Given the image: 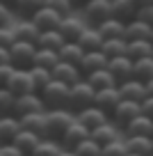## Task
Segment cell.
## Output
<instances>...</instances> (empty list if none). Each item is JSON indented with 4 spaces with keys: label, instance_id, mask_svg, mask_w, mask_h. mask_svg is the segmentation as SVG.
Segmentation results:
<instances>
[{
    "label": "cell",
    "instance_id": "obj_57",
    "mask_svg": "<svg viewBox=\"0 0 153 156\" xmlns=\"http://www.w3.org/2000/svg\"><path fill=\"white\" fill-rule=\"evenodd\" d=\"M151 41H153V34H151Z\"/></svg>",
    "mask_w": 153,
    "mask_h": 156
},
{
    "label": "cell",
    "instance_id": "obj_49",
    "mask_svg": "<svg viewBox=\"0 0 153 156\" xmlns=\"http://www.w3.org/2000/svg\"><path fill=\"white\" fill-rule=\"evenodd\" d=\"M2 64H12V58H9V48H2L0 46V67Z\"/></svg>",
    "mask_w": 153,
    "mask_h": 156
},
{
    "label": "cell",
    "instance_id": "obj_26",
    "mask_svg": "<svg viewBox=\"0 0 153 156\" xmlns=\"http://www.w3.org/2000/svg\"><path fill=\"white\" fill-rule=\"evenodd\" d=\"M130 60H142V58H151L153 55V41L151 39H137V41H128V51H126Z\"/></svg>",
    "mask_w": 153,
    "mask_h": 156
},
{
    "label": "cell",
    "instance_id": "obj_35",
    "mask_svg": "<svg viewBox=\"0 0 153 156\" xmlns=\"http://www.w3.org/2000/svg\"><path fill=\"white\" fill-rule=\"evenodd\" d=\"M43 5H46V0H16L14 12H16V14H21L23 19H32Z\"/></svg>",
    "mask_w": 153,
    "mask_h": 156
},
{
    "label": "cell",
    "instance_id": "obj_19",
    "mask_svg": "<svg viewBox=\"0 0 153 156\" xmlns=\"http://www.w3.org/2000/svg\"><path fill=\"white\" fill-rule=\"evenodd\" d=\"M137 2L135 0H112V16L124 23H130L133 19H137Z\"/></svg>",
    "mask_w": 153,
    "mask_h": 156
},
{
    "label": "cell",
    "instance_id": "obj_21",
    "mask_svg": "<svg viewBox=\"0 0 153 156\" xmlns=\"http://www.w3.org/2000/svg\"><path fill=\"white\" fill-rule=\"evenodd\" d=\"M85 53H87V51L82 48L78 41H66V44L59 48V60H62V62H66V64H76V67H80Z\"/></svg>",
    "mask_w": 153,
    "mask_h": 156
},
{
    "label": "cell",
    "instance_id": "obj_15",
    "mask_svg": "<svg viewBox=\"0 0 153 156\" xmlns=\"http://www.w3.org/2000/svg\"><path fill=\"white\" fill-rule=\"evenodd\" d=\"M107 64H110V58H107L103 51H89V53H85V58H82L80 71H82V76H89V73L98 71V69H107Z\"/></svg>",
    "mask_w": 153,
    "mask_h": 156
},
{
    "label": "cell",
    "instance_id": "obj_14",
    "mask_svg": "<svg viewBox=\"0 0 153 156\" xmlns=\"http://www.w3.org/2000/svg\"><path fill=\"white\" fill-rule=\"evenodd\" d=\"M96 106L103 108L107 115L114 112V108L121 103V94H119V85L117 87H105V90H96Z\"/></svg>",
    "mask_w": 153,
    "mask_h": 156
},
{
    "label": "cell",
    "instance_id": "obj_20",
    "mask_svg": "<svg viewBox=\"0 0 153 156\" xmlns=\"http://www.w3.org/2000/svg\"><path fill=\"white\" fill-rule=\"evenodd\" d=\"M21 119L14 115H7V117H0V142H14V138L19 136L21 131Z\"/></svg>",
    "mask_w": 153,
    "mask_h": 156
},
{
    "label": "cell",
    "instance_id": "obj_50",
    "mask_svg": "<svg viewBox=\"0 0 153 156\" xmlns=\"http://www.w3.org/2000/svg\"><path fill=\"white\" fill-rule=\"evenodd\" d=\"M59 156H78V154H76L73 149H69V147H64V149L59 151Z\"/></svg>",
    "mask_w": 153,
    "mask_h": 156
},
{
    "label": "cell",
    "instance_id": "obj_58",
    "mask_svg": "<svg viewBox=\"0 0 153 156\" xmlns=\"http://www.w3.org/2000/svg\"><path fill=\"white\" fill-rule=\"evenodd\" d=\"M28 156H34V154H28Z\"/></svg>",
    "mask_w": 153,
    "mask_h": 156
},
{
    "label": "cell",
    "instance_id": "obj_16",
    "mask_svg": "<svg viewBox=\"0 0 153 156\" xmlns=\"http://www.w3.org/2000/svg\"><path fill=\"white\" fill-rule=\"evenodd\" d=\"M82 71L80 67L76 64H66V62H59L57 67L53 69V80H59V83H66V85H76L82 80Z\"/></svg>",
    "mask_w": 153,
    "mask_h": 156
},
{
    "label": "cell",
    "instance_id": "obj_28",
    "mask_svg": "<svg viewBox=\"0 0 153 156\" xmlns=\"http://www.w3.org/2000/svg\"><path fill=\"white\" fill-rule=\"evenodd\" d=\"M103 34L98 32V28H87L85 32L80 34V39H78V44L82 46V48L89 53V51H100L103 48Z\"/></svg>",
    "mask_w": 153,
    "mask_h": 156
},
{
    "label": "cell",
    "instance_id": "obj_31",
    "mask_svg": "<svg viewBox=\"0 0 153 156\" xmlns=\"http://www.w3.org/2000/svg\"><path fill=\"white\" fill-rule=\"evenodd\" d=\"M87 80H89L91 85H94L96 90H105V87H117V78L112 76V71L110 69H98V71H94V73H89V76H85Z\"/></svg>",
    "mask_w": 153,
    "mask_h": 156
},
{
    "label": "cell",
    "instance_id": "obj_7",
    "mask_svg": "<svg viewBox=\"0 0 153 156\" xmlns=\"http://www.w3.org/2000/svg\"><path fill=\"white\" fill-rule=\"evenodd\" d=\"M107 69L112 71V76L117 78V83H126L130 78H135V60H130L128 55H119V58H112Z\"/></svg>",
    "mask_w": 153,
    "mask_h": 156
},
{
    "label": "cell",
    "instance_id": "obj_29",
    "mask_svg": "<svg viewBox=\"0 0 153 156\" xmlns=\"http://www.w3.org/2000/svg\"><path fill=\"white\" fill-rule=\"evenodd\" d=\"M64 44H66V39L59 30H46V32H41V37L37 41L39 48H50V51H59Z\"/></svg>",
    "mask_w": 153,
    "mask_h": 156
},
{
    "label": "cell",
    "instance_id": "obj_37",
    "mask_svg": "<svg viewBox=\"0 0 153 156\" xmlns=\"http://www.w3.org/2000/svg\"><path fill=\"white\" fill-rule=\"evenodd\" d=\"M30 76H32L34 90H37L39 94H41V90L53 80V71H50V69H43V67H32L30 69Z\"/></svg>",
    "mask_w": 153,
    "mask_h": 156
},
{
    "label": "cell",
    "instance_id": "obj_53",
    "mask_svg": "<svg viewBox=\"0 0 153 156\" xmlns=\"http://www.w3.org/2000/svg\"><path fill=\"white\" fill-rule=\"evenodd\" d=\"M0 2H5V5H9V7H14V5H16V0H0Z\"/></svg>",
    "mask_w": 153,
    "mask_h": 156
},
{
    "label": "cell",
    "instance_id": "obj_25",
    "mask_svg": "<svg viewBox=\"0 0 153 156\" xmlns=\"http://www.w3.org/2000/svg\"><path fill=\"white\" fill-rule=\"evenodd\" d=\"M14 30H16V37H19L21 41H30V44H37L39 37H41V30L34 25L32 19H23L21 23L14 25Z\"/></svg>",
    "mask_w": 153,
    "mask_h": 156
},
{
    "label": "cell",
    "instance_id": "obj_42",
    "mask_svg": "<svg viewBox=\"0 0 153 156\" xmlns=\"http://www.w3.org/2000/svg\"><path fill=\"white\" fill-rule=\"evenodd\" d=\"M19 41V37H16V30L14 25H7V28H0V46L2 48H12V46Z\"/></svg>",
    "mask_w": 153,
    "mask_h": 156
},
{
    "label": "cell",
    "instance_id": "obj_3",
    "mask_svg": "<svg viewBox=\"0 0 153 156\" xmlns=\"http://www.w3.org/2000/svg\"><path fill=\"white\" fill-rule=\"evenodd\" d=\"M82 16L91 28H98L103 21L112 19V0H85Z\"/></svg>",
    "mask_w": 153,
    "mask_h": 156
},
{
    "label": "cell",
    "instance_id": "obj_1",
    "mask_svg": "<svg viewBox=\"0 0 153 156\" xmlns=\"http://www.w3.org/2000/svg\"><path fill=\"white\" fill-rule=\"evenodd\" d=\"M76 119H78V115L71 108H50V110H46V138L62 140L66 129Z\"/></svg>",
    "mask_w": 153,
    "mask_h": 156
},
{
    "label": "cell",
    "instance_id": "obj_45",
    "mask_svg": "<svg viewBox=\"0 0 153 156\" xmlns=\"http://www.w3.org/2000/svg\"><path fill=\"white\" fill-rule=\"evenodd\" d=\"M14 71H16L14 64H2V67H0V87H7L9 78L14 76Z\"/></svg>",
    "mask_w": 153,
    "mask_h": 156
},
{
    "label": "cell",
    "instance_id": "obj_54",
    "mask_svg": "<svg viewBox=\"0 0 153 156\" xmlns=\"http://www.w3.org/2000/svg\"><path fill=\"white\" fill-rule=\"evenodd\" d=\"M73 2H80V5H82V2H85V0H73Z\"/></svg>",
    "mask_w": 153,
    "mask_h": 156
},
{
    "label": "cell",
    "instance_id": "obj_41",
    "mask_svg": "<svg viewBox=\"0 0 153 156\" xmlns=\"http://www.w3.org/2000/svg\"><path fill=\"white\" fill-rule=\"evenodd\" d=\"M100 156H128V147H126V138H117V140L103 145Z\"/></svg>",
    "mask_w": 153,
    "mask_h": 156
},
{
    "label": "cell",
    "instance_id": "obj_40",
    "mask_svg": "<svg viewBox=\"0 0 153 156\" xmlns=\"http://www.w3.org/2000/svg\"><path fill=\"white\" fill-rule=\"evenodd\" d=\"M14 103H16V94L9 92L7 87H0V117L14 115Z\"/></svg>",
    "mask_w": 153,
    "mask_h": 156
},
{
    "label": "cell",
    "instance_id": "obj_30",
    "mask_svg": "<svg viewBox=\"0 0 153 156\" xmlns=\"http://www.w3.org/2000/svg\"><path fill=\"white\" fill-rule=\"evenodd\" d=\"M98 32L103 34V39H114V37H126V23L119 19H107L98 25Z\"/></svg>",
    "mask_w": 153,
    "mask_h": 156
},
{
    "label": "cell",
    "instance_id": "obj_5",
    "mask_svg": "<svg viewBox=\"0 0 153 156\" xmlns=\"http://www.w3.org/2000/svg\"><path fill=\"white\" fill-rule=\"evenodd\" d=\"M37 44H30V41H16L14 46L9 48V58L12 64L16 69H32L34 67V55H37Z\"/></svg>",
    "mask_w": 153,
    "mask_h": 156
},
{
    "label": "cell",
    "instance_id": "obj_59",
    "mask_svg": "<svg viewBox=\"0 0 153 156\" xmlns=\"http://www.w3.org/2000/svg\"><path fill=\"white\" fill-rule=\"evenodd\" d=\"M0 147H2V142H0Z\"/></svg>",
    "mask_w": 153,
    "mask_h": 156
},
{
    "label": "cell",
    "instance_id": "obj_4",
    "mask_svg": "<svg viewBox=\"0 0 153 156\" xmlns=\"http://www.w3.org/2000/svg\"><path fill=\"white\" fill-rule=\"evenodd\" d=\"M69 94H71V85L59 83V80H50L46 87L41 90V99L46 101V108H69Z\"/></svg>",
    "mask_w": 153,
    "mask_h": 156
},
{
    "label": "cell",
    "instance_id": "obj_22",
    "mask_svg": "<svg viewBox=\"0 0 153 156\" xmlns=\"http://www.w3.org/2000/svg\"><path fill=\"white\" fill-rule=\"evenodd\" d=\"M126 147H128V154L153 156V138H146V136H133V138H126Z\"/></svg>",
    "mask_w": 153,
    "mask_h": 156
},
{
    "label": "cell",
    "instance_id": "obj_47",
    "mask_svg": "<svg viewBox=\"0 0 153 156\" xmlns=\"http://www.w3.org/2000/svg\"><path fill=\"white\" fill-rule=\"evenodd\" d=\"M0 151H2L5 156H28V154H23V151H21L14 142H5V145L0 147Z\"/></svg>",
    "mask_w": 153,
    "mask_h": 156
},
{
    "label": "cell",
    "instance_id": "obj_52",
    "mask_svg": "<svg viewBox=\"0 0 153 156\" xmlns=\"http://www.w3.org/2000/svg\"><path fill=\"white\" fill-rule=\"evenodd\" d=\"M146 92H148V97H153V80H151V83H146Z\"/></svg>",
    "mask_w": 153,
    "mask_h": 156
},
{
    "label": "cell",
    "instance_id": "obj_17",
    "mask_svg": "<svg viewBox=\"0 0 153 156\" xmlns=\"http://www.w3.org/2000/svg\"><path fill=\"white\" fill-rule=\"evenodd\" d=\"M87 138H91V131H89L82 122H78V119H76V122L66 129V133L62 136V145L69 147V149H73L76 145H80V142L87 140Z\"/></svg>",
    "mask_w": 153,
    "mask_h": 156
},
{
    "label": "cell",
    "instance_id": "obj_48",
    "mask_svg": "<svg viewBox=\"0 0 153 156\" xmlns=\"http://www.w3.org/2000/svg\"><path fill=\"white\" fill-rule=\"evenodd\" d=\"M142 115H146V117L153 119V97H146L142 101Z\"/></svg>",
    "mask_w": 153,
    "mask_h": 156
},
{
    "label": "cell",
    "instance_id": "obj_44",
    "mask_svg": "<svg viewBox=\"0 0 153 156\" xmlns=\"http://www.w3.org/2000/svg\"><path fill=\"white\" fill-rule=\"evenodd\" d=\"M14 7L5 5V2H0V28H7V25H12V21H14Z\"/></svg>",
    "mask_w": 153,
    "mask_h": 156
},
{
    "label": "cell",
    "instance_id": "obj_56",
    "mask_svg": "<svg viewBox=\"0 0 153 156\" xmlns=\"http://www.w3.org/2000/svg\"><path fill=\"white\" fill-rule=\"evenodd\" d=\"M0 156H5V154H2V151H0Z\"/></svg>",
    "mask_w": 153,
    "mask_h": 156
},
{
    "label": "cell",
    "instance_id": "obj_10",
    "mask_svg": "<svg viewBox=\"0 0 153 156\" xmlns=\"http://www.w3.org/2000/svg\"><path fill=\"white\" fill-rule=\"evenodd\" d=\"M62 19H64V16L59 14V12L50 9V7H46V5H43L41 9H39L37 14L32 16L34 25H37L41 32H46V30H59V25H62Z\"/></svg>",
    "mask_w": 153,
    "mask_h": 156
},
{
    "label": "cell",
    "instance_id": "obj_9",
    "mask_svg": "<svg viewBox=\"0 0 153 156\" xmlns=\"http://www.w3.org/2000/svg\"><path fill=\"white\" fill-rule=\"evenodd\" d=\"M7 90L14 92L16 97L21 94H30V92H37L34 90V83H32V76H30V69H16L14 76L9 78V83H7Z\"/></svg>",
    "mask_w": 153,
    "mask_h": 156
},
{
    "label": "cell",
    "instance_id": "obj_24",
    "mask_svg": "<svg viewBox=\"0 0 153 156\" xmlns=\"http://www.w3.org/2000/svg\"><path fill=\"white\" fill-rule=\"evenodd\" d=\"M153 28L148 23H144L142 19H133L130 23H126V39L128 41H137V39H151Z\"/></svg>",
    "mask_w": 153,
    "mask_h": 156
},
{
    "label": "cell",
    "instance_id": "obj_32",
    "mask_svg": "<svg viewBox=\"0 0 153 156\" xmlns=\"http://www.w3.org/2000/svg\"><path fill=\"white\" fill-rule=\"evenodd\" d=\"M59 62H62V60H59V51L37 48V55H34V67H43V69H50V71H53Z\"/></svg>",
    "mask_w": 153,
    "mask_h": 156
},
{
    "label": "cell",
    "instance_id": "obj_46",
    "mask_svg": "<svg viewBox=\"0 0 153 156\" xmlns=\"http://www.w3.org/2000/svg\"><path fill=\"white\" fill-rule=\"evenodd\" d=\"M137 19H142L144 23H148V25L153 28V5H144V7H139Z\"/></svg>",
    "mask_w": 153,
    "mask_h": 156
},
{
    "label": "cell",
    "instance_id": "obj_51",
    "mask_svg": "<svg viewBox=\"0 0 153 156\" xmlns=\"http://www.w3.org/2000/svg\"><path fill=\"white\" fill-rule=\"evenodd\" d=\"M137 7H144V5H153V0H135Z\"/></svg>",
    "mask_w": 153,
    "mask_h": 156
},
{
    "label": "cell",
    "instance_id": "obj_34",
    "mask_svg": "<svg viewBox=\"0 0 153 156\" xmlns=\"http://www.w3.org/2000/svg\"><path fill=\"white\" fill-rule=\"evenodd\" d=\"M103 53L107 55V58H119V55H126V51H128V39L126 37H114V39H105L103 41Z\"/></svg>",
    "mask_w": 153,
    "mask_h": 156
},
{
    "label": "cell",
    "instance_id": "obj_11",
    "mask_svg": "<svg viewBox=\"0 0 153 156\" xmlns=\"http://www.w3.org/2000/svg\"><path fill=\"white\" fill-rule=\"evenodd\" d=\"M119 94L124 101H137L142 103L144 99L148 97L146 92V83H139L137 78H130V80H126V83L119 85Z\"/></svg>",
    "mask_w": 153,
    "mask_h": 156
},
{
    "label": "cell",
    "instance_id": "obj_6",
    "mask_svg": "<svg viewBox=\"0 0 153 156\" xmlns=\"http://www.w3.org/2000/svg\"><path fill=\"white\" fill-rule=\"evenodd\" d=\"M46 101L41 99L39 92H30V94H21L16 97L14 103V117H25V115H32V112H46Z\"/></svg>",
    "mask_w": 153,
    "mask_h": 156
},
{
    "label": "cell",
    "instance_id": "obj_27",
    "mask_svg": "<svg viewBox=\"0 0 153 156\" xmlns=\"http://www.w3.org/2000/svg\"><path fill=\"white\" fill-rule=\"evenodd\" d=\"M21 126L37 133V136H41V138H46V112H32V115L21 117Z\"/></svg>",
    "mask_w": 153,
    "mask_h": 156
},
{
    "label": "cell",
    "instance_id": "obj_18",
    "mask_svg": "<svg viewBox=\"0 0 153 156\" xmlns=\"http://www.w3.org/2000/svg\"><path fill=\"white\" fill-rule=\"evenodd\" d=\"M124 133H126V138H133V136L153 138V119L146 117V115H139V117H135L133 122H128L124 126Z\"/></svg>",
    "mask_w": 153,
    "mask_h": 156
},
{
    "label": "cell",
    "instance_id": "obj_8",
    "mask_svg": "<svg viewBox=\"0 0 153 156\" xmlns=\"http://www.w3.org/2000/svg\"><path fill=\"white\" fill-rule=\"evenodd\" d=\"M142 115V103L137 101H124L121 99V103L114 108V112H112V119H114L117 126H126L128 122H133L135 117Z\"/></svg>",
    "mask_w": 153,
    "mask_h": 156
},
{
    "label": "cell",
    "instance_id": "obj_36",
    "mask_svg": "<svg viewBox=\"0 0 153 156\" xmlns=\"http://www.w3.org/2000/svg\"><path fill=\"white\" fill-rule=\"evenodd\" d=\"M135 78L139 83H151L153 80V55L135 62Z\"/></svg>",
    "mask_w": 153,
    "mask_h": 156
},
{
    "label": "cell",
    "instance_id": "obj_12",
    "mask_svg": "<svg viewBox=\"0 0 153 156\" xmlns=\"http://www.w3.org/2000/svg\"><path fill=\"white\" fill-rule=\"evenodd\" d=\"M76 115H78V122H82L89 131H94L96 126H100V124L107 122V112L103 110V108H98L96 103L89 106V108H82V110L76 112Z\"/></svg>",
    "mask_w": 153,
    "mask_h": 156
},
{
    "label": "cell",
    "instance_id": "obj_13",
    "mask_svg": "<svg viewBox=\"0 0 153 156\" xmlns=\"http://www.w3.org/2000/svg\"><path fill=\"white\" fill-rule=\"evenodd\" d=\"M87 28H89V25H87L82 19H78V16L69 14V16H64V19H62L59 32L64 34V39H66V41H78V39H80V34L85 32Z\"/></svg>",
    "mask_w": 153,
    "mask_h": 156
},
{
    "label": "cell",
    "instance_id": "obj_39",
    "mask_svg": "<svg viewBox=\"0 0 153 156\" xmlns=\"http://www.w3.org/2000/svg\"><path fill=\"white\" fill-rule=\"evenodd\" d=\"M73 151H76L78 156H100L103 145H100V142H96L94 138H87V140H82L80 145L73 147Z\"/></svg>",
    "mask_w": 153,
    "mask_h": 156
},
{
    "label": "cell",
    "instance_id": "obj_38",
    "mask_svg": "<svg viewBox=\"0 0 153 156\" xmlns=\"http://www.w3.org/2000/svg\"><path fill=\"white\" fill-rule=\"evenodd\" d=\"M64 149V145H59L53 138H43L39 142V147L34 149V156H59V151Z\"/></svg>",
    "mask_w": 153,
    "mask_h": 156
},
{
    "label": "cell",
    "instance_id": "obj_2",
    "mask_svg": "<svg viewBox=\"0 0 153 156\" xmlns=\"http://www.w3.org/2000/svg\"><path fill=\"white\" fill-rule=\"evenodd\" d=\"M96 101V87L87 80V78H82L80 83L71 85V94H69V108H71L73 112H80L82 108H89L94 106Z\"/></svg>",
    "mask_w": 153,
    "mask_h": 156
},
{
    "label": "cell",
    "instance_id": "obj_23",
    "mask_svg": "<svg viewBox=\"0 0 153 156\" xmlns=\"http://www.w3.org/2000/svg\"><path fill=\"white\" fill-rule=\"evenodd\" d=\"M41 140H43L41 136H37V133L28 131V129H21L19 136L14 138V145L19 147L23 154H34V149L39 147V142H41Z\"/></svg>",
    "mask_w": 153,
    "mask_h": 156
},
{
    "label": "cell",
    "instance_id": "obj_33",
    "mask_svg": "<svg viewBox=\"0 0 153 156\" xmlns=\"http://www.w3.org/2000/svg\"><path fill=\"white\" fill-rule=\"evenodd\" d=\"M91 138H94L96 142H100V145H107V142L119 138V129H117L114 122H105V124H100V126H96L94 131H91Z\"/></svg>",
    "mask_w": 153,
    "mask_h": 156
},
{
    "label": "cell",
    "instance_id": "obj_43",
    "mask_svg": "<svg viewBox=\"0 0 153 156\" xmlns=\"http://www.w3.org/2000/svg\"><path fill=\"white\" fill-rule=\"evenodd\" d=\"M73 5H76L73 0H46V7H50V9L59 12L62 16H69V14H71Z\"/></svg>",
    "mask_w": 153,
    "mask_h": 156
},
{
    "label": "cell",
    "instance_id": "obj_55",
    "mask_svg": "<svg viewBox=\"0 0 153 156\" xmlns=\"http://www.w3.org/2000/svg\"><path fill=\"white\" fill-rule=\"evenodd\" d=\"M128 156H137V154H128Z\"/></svg>",
    "mask_w": 153,
    "mask_h": 156
}]
</instances>
